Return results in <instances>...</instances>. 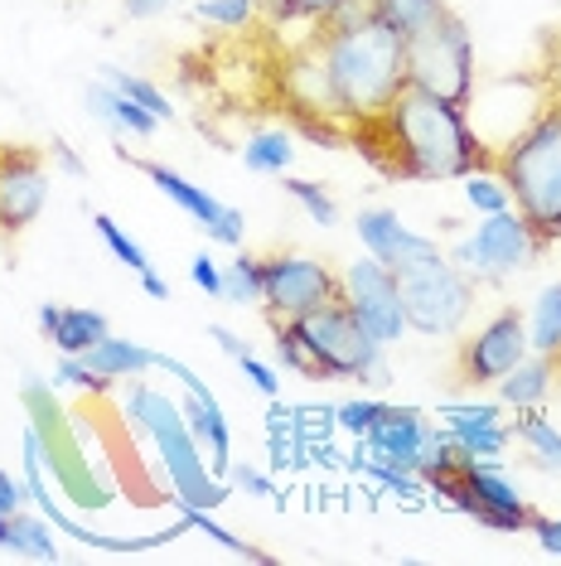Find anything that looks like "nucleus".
I'll list each match as a JSON object with an SVG mask.
<instances>
[{"mask_svg":"<svg viewBox=\"0 0 561 566\" xmlns=\"http://www.w3.org/2000/svg\"><path fill=\"white\" fill-rule=\"evenodd\" d=\"M286 97L296 112L343 122L349 136L388 112L406 87V44L373 10H353L315 30V40L286 63ZM315 122V132H320Z\"/></svg>","mask_w":561,"mask_h":566,"instance_id":"obj_1","label":"nucleus"},{"mask_svg":"<svg viewBox=\"0 0 561 566\" xmlns=\"http://www.w3.org/2000/svg\"><path fill=\"white\" fill-rule=\"evenodd\" d=\"M349 140L392 179L431 185V179H465L475 170H494V156L479 146L465 107L421 93L412 83L388 102L382 117L363 122Z\"/></svg>","mask_w":561,"mask_h":566,"instance_id":"obj_2","label":"nucleus"},{"mask_svg":"<svg viewBox=\"0 0 561 566\" xmlns=\"http://www.w3.org/2000/svg\"><path fill=\"white\" fill-rule=\"evenodd\" d=\"M276 354L286 368L300 378H363V382H388L382 368V344L359 325V315L339 301L305 311L296 319H272Z\"/></svg>","mask_w":561,"mask_h":566,"instance_id":"obj_3","label":"nucleus"},{"mask_svg":"<svg viewBox=\"0 0 561 566\" xmlns=\"http://www.w3.org/2000/svg\"><path fill=\"white\" fill-rule=\"evenodd\" d=\"M494 170L514 195V209L528 218L542 248L561 242V102L542 97L538 117L494 156Z\"/></svg>","mask_w":561,"mask_h":566,"instance_id":"obj_4","label":"nucleus"},{"mask_svg":"<svg viewBox=\"0 0 561 566\" xmlns=\"http://www.w3.org/2000/svg\"><path fill=\"white\" fill-rule=\"evenodd\" d=\"M121 411H126V421H131L140 436L156 441L160 465H165V474H170V484H174V499H184V509L213 513L223 504L227 489L203 470V446H199V436L189 431L180 402H170V397H165L160 388H150L146 378H126Z\"/></svg>","mask_w":561,"mask_h":566,"instance_id":"obj_5","label":"nucleus"},{"mask_svg":"<svg viewBox=\"0 0 561 566\" xmlns=\"http://www.w3.org/2000/svg\"><path fill=\"white\" fill-rule=\"evenodd\" d=\"M475 286L479 281L465 276L445 252H431V256H421V262L402 266L398 291H402L406 329L431 334V339H451V334H461L469 311H475Z\"/></svg>","mask_w":561,"mask_h":566,"instance_id":"obj_6","label":"nucleus"},{"mask_svg":"<svg viewBox=\"0 0 561 566\" xmlns=\"http://www.w3.org/2000/svg\"><path fill=\"white\" fill-rule=\"evenodd\" d=\"M406 83L465 107L469 93H475V40H469L461 15H445L441 24H431L426 34H416L406 44Z\"/></svg>","mask_w":561,"mask_h":566,"instance_id":"obj_7","label":"nucleus"},{"mask_svg":"<svg viewBox=\"0 0 561 566\" xmlns=\"http://www.w3.org/2000/svg\"><path fill=\"white\" fill-rule=\"evenodd\" d=\"M538 256L542 242L532 238L528 218L518 209H504V213H484V223L451 252V262L475 281H508L514 272L538 262Z\"/></svg>","mask_w":561,"mask_h":566,"instance_id":"obj_8","label":"nucleus"},{"mask_svg":"<svg viewBox=\"0 0 561 566\" xmlns=\"http://www.w3.org/2000/svg\"><path fill=\"white\" fill-rule=\"evenodd\" d=\"M343 286L315 256H262V311L266 319H296L339 301Z\"/></svg>","mask_w":561,"mask_h":566,"instance_id":"obj_9","label":"nucleus"},{"mask_svg":"<svg viewBox=\"0 0 561 566\" xmlns=\"http://www.w3.org/2000/svg\"><path fill=\"white\" fill-rule=\"evenodd\" d=\"M343 286V305L359 315V325L388 349L406 334V311H402V291H398V272L382 266L378 256H359L339 272Z\"/></svg>","mask_w":561,"mask_h":566,"instance_id":"obj_10","label":"nucleus"},{"mask_svg":"<svg viewBox=\"0 0 561 566\" xmlns=\"http://www.w3.org/2000/svg\"><path fill=\"white\" fill-rule=\"evenodd\" d=\"M528 354H532L528 349V315L514 311V305H504L484 329L461 339V349H455V382H465V388L499 382L504 373L514 364H522Z\"/></svg>","mask_w":561,"mask_h":566,"instance_id":"obj_11","label":"nucleus"},{"mask_svg":"<svg viewBox=\"0 0 561 566\" xmlns=\"http://www.w3.org/2000/svg\"><path fill=\"white\" fill-rule=\"evenodd\" d=\"M49 203V165L30 146H0V238H20Z\"/></svg>","mask_w":561,"mask_h":566,"instance_id":"obj_12","label":"nucleus"},{"mask_svg":"<svg viewBox=\"0 0 561 566\" xmlns=\"http://www.w3.org/2000/svg\"><path fill=\"white\" fill-rule=\"evenodd\" d=\"M363 441H368L373 465H398V470L421 474V465L445 441V431L431 427L426 411H416V407H382V417L368 427Z\"/></svg>","mask_w":561,"mask_h":566,"instance_id":"obj_13","label":"nucleus"},{"mask_svg":"<svg viewBox=\"0 0 561 566\" xmlns=\"http://www.w3.org/2000/svg\"><path fill=\"white\" fill-rule=\"evenodd\" d=\"M353 228H359V242L368 248V256H378V262L392 266V272H402V266L421 262V256L441 252L436 238L412 233V228L398 218V209H363L353 218Z\"/></svg>","mask_w":561,"mask_h":566,"instance_id":"obj_14","label":"nucleus"},{"mask_svg":"<svg viewBox=\"0 0 561 566\" xmlns=\"http://www.w3.org/2000/svg\"><path fill=\"white\" fill-rule=\"evenodd\" d=\"M117 160L136 165V170L146 175L150 185H156L160 195L174 203V209H184L189 218H194L199 228L219 223V218H223V209H227V203H223V199H213V195H209V189H203V185H189V179H184L180 170H170V165H160V160H140V156H126V146H117Z\"/></svg>","mask_w":561,"mask_h":566,"instance_id":"obj_15","label":"nucleus"},{"mask_svg":"<svg viewBox=\"0 0 561 566\" xmlns=\"http://www.w3.org/2000/svg\"><path fill=\"white\" fill-rule=\"evenodd\" d=\"M40 329L59 354H87L97 339L112 334L107 315L93 311V305H54V301L40 305Z\"/></svg>","mask_w":561,"mask_h":566,"instance_id":"obj_16","label":"nucleus"},{"mask_svg":"<svg viewBox=\"0 0 561 566\" xmlns=\"http://www.w3.org/2000/svg\"><path fill=\"white\" fill-rule=\"evenodd\" d=\"M83 102H87V112L107 126V132H117V136H136V140H146V136H156V126H160V117H150L140 102H131L126 93H117L107 78L102 83H87V93H83Z\"/></svg>","mask_w":561,"mask_h":566,"instance_id":"obj_17","label":"nucleus"},{"mask_svg":"<svg viewBox=\"0 0 561 566\" xmlns=\"http://www.w3.org/2000/svg\"><path fill=\"white\" fill-rule=\"evenodd\" d=\"M184 421H189V431L199 436V446H203V455H209V465L219 470V474H227V465H233V427H227L219 397H213V392H189Z\"/></svg>","mask_w":561,"mask_h":566,"instance_id":"obj_18","label":"nucleus"},{"mask_svg":"<svg viewBox=\"0 0 561 566\" xmlns=\"http://www.w3.org/2000/svg\"><path fill=\"white\" fill-rule=\"evenodd\" d=\"M83 358L107 388L112 382H126V378H146V373L156 368V349H146V344H136V339H117V334L97 339Z\"/></svg>","mask_w":561,"mask_h":566,"instance_id":"obj_19","label":"nucleus"},{"mask_svg":"<svg viewBox=\"0 0 561 566\" xmlns=\"http://www.w3.org/2000/svg\"><path fill=\"white\" fill-rule=\"evenodd\" d=\"M552 378H557V368H552V358L547 354H528L522 364H514L499 378V407H542L547 402V392H552Z\"/></svg>","mask_w":561,"mask_h":566,"instance_id":"obj_20","label":"nucleus"},{"mask_svg":"<svg viewBox=\"0 0 561 566\" xmlns=\"http://www.w3.org/2000/svg\"><path fill=\"white\" fill-rule=\"evenodd\" d=\"M0 547L15 552V557H34V562H54L59 557V543L49 533V518L44 513H10L0 518Z\"/></svg>","mask_w":561,"mask_h":566,"instance_id":"obj_21","label":"nucleus"},{"mask_svg":"<svg viewBox=\"0 0 561 566\" xmlns=\"http://www.w3.org/2000/svg\"><path fill=\"white\" fill-rule=\"evenodd\" d=\"M373 15L388 24L402 44H412L416 34H426L431 24H441L451 15V6H445V0H373Z\"/></svg>","mask_w":561,"mask_h":566,"instance_id":"obj_22","label":"nucleus"},{"mask_svg":"<svg viewBox=\"0 0 561 566\" xmlns=\"http://www.w3.org/2000/svg\"><path fill=\"white\" fill-rule=\"evenodd\" d=\"M508 431H514V441L532 455V465L561 474V431L552 427V417H542L538 407H522Z\"/></svg>","mask_w":561,"mask_h":566,"instance_id":"obj_23","label":"nucleus"},{"mask_svg":"<svg viewBox=\"0 0 561 566\" xmlns=\"http://www.w3.org/2000/svg\"><path fill=\"white\" fill-rule=\"evenodd\" d=\"M528 349L557 358L561 354V281H552L538 301H532L528 315Z\"/></svg>","mask_w":561,"mask_h":566,"instance_id":"obj_24","label":"nucleus"},{"mask_svg":"<svg viewBox=\"0 0 561 566\" xmlns=\"http://www.w3.org/2000/svg\"><path fill=\"white\" fill-rule=\"evenodd\" d=\"M242 165L252 175H286L296 165V146H290V136L280 126H272V132H257L242 140Z\"/></svg>","mask_w":561,"mask_h":566,"instance_id":"obj_25","label":"nucleus"},{"mask_svg":"<svg viewBox=\"0 0 561 566\" xmlns=\"http://www.w3.org/2000/svg\"><path fill=\"white\" fill-rule=\"evenodd\" d=\"M102 78H107L117 93H126L131 102H140V107L150 112V117H160V122H174V107H170V97L160 93L150 78H140V73H126V69H117V63H102Z\"/></svg>","mask_w":561,"mask_h":566,"instance_id":"obj_26","label":"nucleus"},{"mask_svg":"<svg viewBox=\"0 0 561 566\" xmlns=\"http://www.w3.org/2000/svg\"><path fill=\"white\" fill-rule=\"evenodd\" d=\"M223 301L227 305H262V256L237 252L223 266Z\"/></svg>","mask_w":561,"mask_h":566,"instance_id":"obj_27","label":"nucleus"},{"mask_svg":"<svg viewBox=\"0 0 561 566\" xmlns=\"http://www.w3.org/2000/svg\"><path fill=\"white\" fill-rule=\"evenodd\" d=\"M280 189H286V195L296 199L300 209L310 213V218H315V223H320V228H335V223H339V203L329 199V189H320V185H315V179L286 175V179H280Z\"/></svg>","mask_w":561,"mask_h":566,"instance_id":"obj_28","label":"nucleus"},{"mask_svg":"<svg viewBox=\"0 0 561 566\" xmlns=\"http://www.w3.org/2000/svg\"><path fill=\"white\" fill-rule=\"evenodd\" d=\"M465 199L475 213H504L514 209V195H508V185L499 179V170H475L465 175Z\"/></svg>","mask_w":561,"mask_h":566,"instance_id":"obj_29","label":"nucleus"},{"mask_svg":"<svg viewBox=\"0 0 561 566\" xmlns=\"http://www.w3.org/2000/svg\"><path fill=\"white\" fill-rule=\"evenodd\" d=\"M455 441V450H465V455L475 460H499L508 441H514V431L504 427V421H494V427H469V431H445Z\"/></svg>","mask_w":561,"mask_h":566,"instance_id":"obj_30","label":"nucleus"},{"mask_svg":"<svg viewBox=\"0 0 561 566\" xmlns=\"http://www.w3.org/2000/svg\"><path fill=\"white\" fill-rule=\"evenodd\" d=\"M93 228H97V238L112 248V256H117L121 266H131V272L140 276V272H150V256H146V248H140L136 238H126L121 233V223L117 218H107V213H93Z\"/></svg>","mask_w":561,"mask_h":566,"instance_id":"obj_31","label":"nucleus"},{"mask_svg":"<svg viewBox=\"0 0 561 566\" xmlns=\"http://www.w3.org/2000/svg\"><path fill=\"white\" fill-rule=\"evenodd\" d=\"M280 15H305L315 24H329L339 15H353V10H373V0H272Z\"/></svg>","mask_w":561,"mask_h":566,"instance_id":"obj_32","label":"nucleus"},{"mask_svg":"<svg viewBox=\"0 0 561 566\" xmlns=\"http://www.w3.org/2000/svg\"><path fill=\"white\" fill-rule=\"evenodd\" d=\"M436 417L445 421V431H469V427H494L499 417V402H445L436 407Z\"/></svg>","mask_w":561,"mask_h":566,"instance_id":"obj_33","label":"nucleus"},{"mask_svg":"<svg viewBox=\"0 0 561 566\" xmlns=\"http://www.w3.org/2000/svg\"><path fill=\"white\" fill-rule=\"evenodd\" d=\"M194 15L219 24V30H242V24H252V15H257V0H199Z\"/></svg>","mask_w":561,"mask_h":566,"instance_id":"obj_34","label":"nucleus"},{"mask_svg":"<svg viewBox=\"0 0 561 566\" xmlns=\"http://www.w3.org/2000/svg\"><path fill=\"white\" fill-rule=\"evenodd\" d=\"M382 407L388 402H373V397H353V402H343V407H335V421L343 431H353V436H368V427L382 417Z\"/></svg>","mask_w":561,"mask_h":566,"instance_id":"obj_35","label":"nucleus"},{"mask_svg":"<svg viewBox=\"0 0 561 566\" xmlns=\"http://www.w3.org/2000/svg\"><path fill=\"white\" fill-rule=\"evenodd\" d=\"M54 378L63 382V388H107V382L97 378L93 368H87V358L83 354H59V368H54Z\"/></svg>","mask_w":561,"mask_h":566,"instance_id":"obj_36","label":"nucleus"},{"mask_svg":"<svg viewBox=\"0 0 561 566\" xmlns=\"http://www.w3.org/2000/svg\"><path fill=\"white\" fill-rule=\"evenodd\" d=\"M203 238L219 242V248H242V238H247V218H242V209H233V203H227L219 223L203 228Z\"/></svg>","mask_w":561,"mask_h":566,"instance_id":"obj_37","label":"nucleus"},{"mask_svg":"<svg viewBox=\"0 0 561 566\" xmlns=\"http://www.w3.org/2000/svg\"><path fill=\"white\" fill-rule=\"evenodd\" d=\"M189 281L203 291V295H213V301H223V266L213 262L209 252H199L194 262H189Z\"/></svg>","mask_w":561,"mask_h":566,"instance_id":"obj_38","label":"nucleus"},{"mask_svg":"<svg viewBox=\"0 0 561 566\" xmlns=\"http://www.w3.org/2000/svg\"><path fill=\"white\" fill-rule=\"evenodd\" d=\"M237 368H242V378H247L262 397H280V378H276V368H272V364H262L257 354H247Z\"/></svg>","mask_w":561,"mask_h":566,"instance_id":"obj_39","label":"nucleus"},{"mask_svg":"<svg viewBox=\"0 0 561 566\" xmlns=\"http://www.w3.org/2000/svg\"><path fill=\"white\" fill-rule=\"evenodd\" d=\"M227 474H233V484L242 489V494H252V499H272L276 494L272 474H262L257 465H227Z\"/></svg>","mask_w":561,"mask_h":566,"instance_id":"obj_40","label":"nucleus"},{"mask_svg":"<svg viewBox=\"0 0 561 566\" xmlns=\"http://www.w3.org/2000/svg\"><path fill=\"white\" fill-rule=\"evenodd\" d=\"M24 499H30V489H24V480H15L10 470H0V518L20 513V509H24Z\"/></svg>","mask_w":561,"mask_h":566,"instance_id":"obj_41","label":"nucleus"},{"mask_svg":"<svg viewBox=\"0 0 561 566\" xmlns=\"http://www.w3.org/2000/svg\"><path fill=\"white\" fill-rule=\"evenodd\" d=\"M209 339H213V344H219V349H223L227 358H233V364H242V358H247V354H252V344H247V339H242V334H233V329H227V325H209Z\"/></svg>","mask_w":561,"mask_h":566,"instance_id":"obj_42","label":"nucleus"},{"mask_svg":"<svg viewBox=\"0 0 561 566\" xmlns=\"http://www.w3.org/2000/svg\"><path fill=\"white\" fill-rule=\"evenodd\" d=\"M532 533H538V543L561 557V518H542V513H532Z\"/></svg>","mask_w":561,"mask_h":566,"instance_id":"obj_43","label":"nucleus"},{"mask_svg":"<svg viewBox=\"0 0 561 566\" xmlns=\"http://www.w3.org/2000/svg\"><path fill=\"white\" fill-rule=\"evenodd\" d=\"M49 156H54V160H59V170H68L73 179H83V175H87V165H83L78 156H73L68 140H59V136H54V140H49Z\"/></svg>","mask_w":561,"mask_h":566,"instance_id":"obj_44","label":"nucleus"},{"mask_svg":"<svg viewBox=\"0 0 561 566\" xmlns=\"http://www.w3.org/2000/svg\"><path fill=\"white\" fill-rule=\"evenodd\" d=\"M180 0H126V15L131 20H160L165 10H174Z\"/></svg>","mask_w":561,"mask_h":566,"instance_id":"obj_45","label":"nucleus"},{"mask_svg":"<svg viewBox=\"0 0 561 566\" xmlns=\"http://www.w3.org/2000/svg\"><path fill=\"white\" fill-rule=\"evenodd\" d=\"M140 291H146L150 301H170V281H165L156 266H150V272H140Z\"/></svg>","mask_w":561,"mask_h":566,"instance_id":"obj_46","label":"nucleus"},{"mask_svg":"<svg viewBox=\"0 0 561 566\" xmlns=\"http://www.w3.org/2000/svg\"><path fill=\"white\" fill-rule=\"evenodd\" d=\"M552 368H557V378H561V354H557V358H552Z\"/></svg>","mask_w":561,"mask_h":566,"instance_id":"obj_47","label":"nucleus"}]
</instances>
